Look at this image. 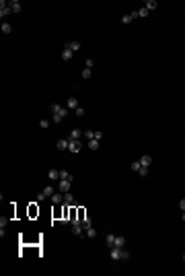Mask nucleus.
I'll use <instances>...</instances> for the list:
<instances>
[{
  "instance_id": "nucleus-10",
  "label": "nucleus",
  "mask_w": 185,
  "mask_h": 276,
  "mask_svg": "<svg viewBox=\"0 0 185 276\" xmlns=\"http://www.w3.org/2000/svg\"><path fill=\"white\" fill-rule=\"evenodd\" d=\"M56 148H58V151H68V138L58 140V142H56Z\"/></svg>"
},
{
  "instance_id": "nucleus-24",
  "label": "nucleus",
  "mask_w": 185,
  "mask_h": 276,
  "mask_svg": "<svg viewBox=\"0 0 185 276\" xmlns=\"http://www.w3.org/2000/svg\"><path fill=\"white\" fill-rule=\"evenodd\" d=\"M87 237H88V239H92V237H97V229L88 227V229H87Z\"/></svg>"
},
{
  "instance_id": "nucleus-17",
  "label": "nucleus",
  "mask_w": 185,
  "mask_h": 276,
  "mask_svg": "<svg viewBox=\"0 0 185 276\" xmlns=\"http://www.w3.org/2000/svg\"><path fill=\"white\" fill-rule=\"evenodd\" d=\"M64 48L72 49V52H78V49H80V43H78V41H68V43L64 45Z\"/></svg>"
},
{
  "instance_id": "nucleus-7",
  "label": "nucleus",
  "mask_w": 185,
  "mask_h": 276,
  "mask_svg": "<svg viewBox=\"0 0 185 276\" xmlns=\"http://www.w3.org/2000/svg\"><path fill=\"white\" fill-rule=\"evenodd\" d=\"M134 19H138V10H134V13H128V15H123V17H122V23H123V25H130Z\"/></svg>"
},
{
  "instance_id": "nucleus-36",
  "label": "nucleus",
  "mask_w": 185,
  "mask_h": 276,
  "mask_svg": "<svg viewBox=\"0 0 185 276\" xmlns=\"http://www.w3.org/2000/svg\"><path fill=\"white\" fill-rule=\"evenodd\" d=\"M183 262H185V253H183Z\"/></svg>"
},
{
  "instance_id": "nucleus-30",
  "label": "nucleus",
  "mask_w": 185,
  "mask_h": 276,
  "mask_svg": "<svg viewBox=\"0 0 185 276\" xmlns=\"http://www.w3.org/2000/svg\"><path fill=\"white\" fill-rule=\"evenodd\" d=\"M140 17H148V10L146 8H140V10H138V19H140Z\"/></svg>"
},
{
  "instance_id": "nucleus-28",
  "label": "nucleus",
  "mask_w": 185,
  "mask_h": 276,
  "mask_svg": "<svg viewBox=\"0 0 185 276\" xmlns=\"http://www.w3.org/2000/svg\"><path fill=\"white\" fill-rule=\"evenodd\" d=\"M74 115H76V118H82V115H84V109H82V107L74 109Z\"/></svg>"
},
{
  "instance_id": "nucleus-8",
  "label": "nucleus",
  "mask_w": 185,
  "mask_h": 276,
  "mask_svg": "<svg viewBox=\"0 0 185 276\" xmlns=\"http://www.w3.org/2000/svg\"><path fill=\"white\" fill-rule=\"evenodd\" d=\"M66 107H68V109H78V107H80V105H78V99L74 97V95H70V97H68V101H66Z\"/></svg>"
},
{
  "instance_id": "nucleus-19",
  "label": "nucleus",
  "mask_w": 185,
  "mask_h": 276,
  "mask_svg": "<svg viewBox=\"0 0 185 276\" xmlns=\"http://www.w3.org/2000/svg\"><path fill=\"white\" fill-rule=\"evenodd\" d=\"M140 163H142V167H148V169H150V163H152V157H148V155H144V157L140 159Z\"/></svg>"
},
{
  "instance_id": "nucleus-25",
  "label": "nucleus",
  "mask_w": 185,
  "mask_h": 276,
  "mask_svg": "<svg viewBox=\"0 0 185 276\" xmlns=\"http://www.w3.org/2000/svg\"><path fill=\"white\" fill-rule=\"evenodd\" d=\"M82 138H87V140H92V138H95V132H92V130H84Z\"/></svg>"
},
{
  "instance_id": "nucleus-27",
  "label": "nucleus",
  "mask_w": 185,
  "mask_h": 276,
  "mask_svg": "<svg viewBox=\"0 0 185 276\" xmlns=\"http://www.w3.org/2000/svg\"><path fill=\"white\" fill-rule=\"evenodd\" d=\"M91 76H92V70L91 68H84L82 70V79H91Z\"/></svg>"
},
{
  "instance_id": "nucleus-16",
  "label": "nucleus",
  "mask_w": 185,
  "mask_h": 276,
  "mask_svg": "<svg viewBox=\"0 0 185 276\" xmlns=\"http://www.w3.org/2000/svg\"><path fill=\"white\" fill-rule=\"evenodd\" d=\"M60 179H68V181H74L72 173H70V171H66V169H62V171H60Z\"/></svg>"
},
{
  "instance_id": "nucleus-5",
  "label": "nucleus",
  "mask_w": 185,
  "mask_h": 276,
  "mask_svg": "<svg viewBox=\"0 0 185 276\" xmlns=\"http://www.w3.org/2000/svg\"><path fill=\"white\" fill-rule=\"evenodd\" d=\"M10 13H12V10H10L8 2H4V0H2V2H0V17H2V21H4V17H8Z\"/></svg>"
},
{
  "instance_id": "nucleus-14",
  "label": "nucleus",
  "mask_w": 185,
  "mask_h": 276,
  "mask_svg": "<svg viewBox=\"0 0 185 276\" xmlns=\"http://www.w3.org/2000/svg\"><path fill=\"white\" fill-rule=\"evenodd\" d=\"M156 6H158V2H156V0H146V2H144V8H146L148 13H150V10H154Z\"/></svg>"
},
{
  "instance_id": "nucleus-21",
  "label": "nucleus",
  "mask_w": 185,
  "mask_h": 276,
  "mask_svg": "<svg viewBox=\"0 0 185 276\" xmlns=\"http://www.w3.org/2000/svg\"><path fill=\"white\" fill-rule=\"evenodd\" d=\"M64 202V194H54L52 196V204H62Z\"/></svg>"
},
{
  "instance_id": "nucleus-35",
  "label": "nucleus",
  "mask_w": 185,
  "mask_h": 276,
  "mask_svg": "<svg viewBox=\"0 0 185 276\" xmlns=\"http://www.w3.org/2000/svg\"><path fill=\"white\" fill-rule=\"evenodd\" d=\"M181 221H185V210H183V214H181Z\"/></svg>"
},
{
  "instance_id": "nucleus-9",
  "label": "nucleus",
  "mask_w": 185,
  "mask_h": 276,
  "mask_svg": "<svg viewBox=\"0 0 185 276\" xmlns=\"http://www.w3.org/2000/svg\"><path fill=\"white\" fill-rule=\"evenodd\" d=\"M82 134H84V130H72V132H70V136H68V140H80V138H82Z\"/></svg>"
},
{
  "instance_id": "nucleus-6",
  "label": "nucleus",
  "mask_w": 185,
  "mask_h": 276,
  "mask_svg": "<svg viewBox=\"0 0 185 276\" xmlns=\"http://www.w3.org/2000/svg\"><path fill=\"white\" fill-rule=\"evenodd\" d=\"M70 183H72V181H68V179H60V181H58V190H60L62 194L70 192Z\"/></svg>"
},
{
  "instance_id": "nucleus-22",
  "label": "nucleus",
  "mask_w": 185,
  "mask_h": 276,
  "mask_svg": "<svg viewBox=\"0 0 185 276\" xmlns=\"http://www.w3.org/2000/svg\"><path fill=\"white\" fill-rule=\"evenodd\" d=\"M2 33H4V35L12 33V27H10V23H6V21H4V23H2Z\"/></svg>"
},
{
  "instance_id": "nucleus-31",
  "label": "nucleus",
  "mask_w": 185,
  "mask_h": 276,
  "mask_svg": "<svg viewBox=\"0 0 185 276\" xmlns=\"http://www.w3.org/2000/svg\"><path fill=\"white\" fill-rule=\"evenodd\" d=\"M92 66H95V60L88 58V60H87V66H84V68H91V70H92Z\"/></svg>"
},
{
  "instance_id": "nucleus-1",
  "label": "nucleus",
  "mask_w": 185,
  "mask_h": 276,
  "mask_svg": "<svg viewBox=\"0 0 185 276\" xmlns=\"http://www.w3.org/2000/svg\"><path fill=\"white\" fill-rule=\"evenodd\" d=\"M49 109H52V114H54V124H60L62 120L68 118V114H70L68 107H62V105H58V103H52Z\"/></svg>"
},
{
  "instance_id": "nucleus-33",
  "label": "nucleus",
  "mask_w": 185,
  "mask_h": 276,
  "mask_svg": "<svg viewBox=\"0 0 185 276\" xmlns=\"http://www.w3.org/2000/svg\"><path fill=\"white\" fill-rule=\"evenodd\" d=\"M95 140H103V134L101 132H95Z\"/></svg>"
},
{
  "instance_id": "nucleus-23",
  "label": "nucleus",
  "mask_w": 185,
  "mask_h": 276,
  "mask_svg": "<svg viewBox=\"0 0 185 276\" xmlns=\"http://www.w3.org/2000/svg\"><path fill=\"white\" fill-rule=\"evenodd\" d=\"M113 241H115V235H113V233H109V235L105 237V243H107V247H113Z\"/></svg>"
},
{
  "instance_id": "nucleus-32",
  "label": "nucleus",
  "mask_w": 185,
  "mask_h": 276,
  "mask_svg": "<svg viewBox=\"0 0 185 276\" xmlns=\"http://www.w3.org/2000/svg\"><path fill=\"white\" fill-rule=\"evenodd\" d=\"M39 124H41V128H48V126H49V122H48V120H41Z\"/></svg>"
},
{
  "instance_id": "nucleus-18",
  "label": "nucleus",
  "mask_w": 185,
  "mask_h": 276,
  "mask_svg": "<svg viewBox=\"0 0 185 276\" xmlns=\"http://www.w3.org/2000/svg\"><path fill=\"white\" fill-rule=\"evenodd\" d=\"M99 146H101V140H95V138L88 140V148H91V151H99Z\"/></svg>"
},
{
  "instance_id": "nucleus-26",
  "label": "nucleus",
  "mask_w": 185,
  "mask_h": 276,
  "mask_svg": "<svg viewBox=\"0 0 185 276\" xmlns=\"http://www.w3.org/2000/svg\"><path fill=\"white\" fill-rule=\"evenodd\" d=\"M140 169H142V163L140 161H134V163H132V171H138V173H140Z\"/></svg>"
},
{
  "instance_id": "nucleus-20",
  "label": "nucleus",
  "mask_w": 185,
  "mask_h": 276,
  "mask_svg": "<svg viewBox=\"0 0 185 276\" xmlns=\"http://www.w3.org/2000/svg\"><path fill=\"white\" fill-rule=\"evenodd\" d=\"M48 177L52 179V181H60V171H56V169H52V171L48 173Z\"/></svg>"
},
{
  "instance_id": "nucleus-2",
  "label": "nucleus",
  "mask_w": 185,
  "mask_h": 276,
  "mask_svg": "<svg viewBox=\"0 0 185 276\" xmlns=\"http://www.w3.org/2000/svg\"><path fill=\"white\" fill-rule=\"evenodd\" d=\"M109 258H111L113 262H117V260H128V258H130V253H128L126 247H111V249H109Z\"/></svg>"
},
{
  "instance_id": "nucleus-13",
  "label": "nucleus",
  "mask_w": 185,
  "mask_h": 276,
  "mask_svg": "<svg viewBox=\"0 0 185 276\" xmlns=\"http://www.w3.org/2000/svg\"><path fill=\"white\" fill-rule=\"evenodd\" d=\"M8 6H10V10H12V13H21V2H19V0H10Z\"/></svg>"
},
{
  "instance_id": "nucleus-15",
  "label": "nucleus",
  "mask_w": 185,
  "mask_h": 276,
  "mask_svg": "<svg viewBox=\"0 0 185 276\" xmlns=\"http://www.w3.org/2000/svg\"><path fill=\"white\" fill-rule=\"evenodd\" d=\"M72 54H74L72 49H68V48H64V49H62V60H64V62H68V60L72 58Z\"/></svg>"
},
{
  "instance_id": "nucleus-12",
  "label": "nucleus",
  "mask_w": 185,
  "mask_h": 276,
  "mask_svg": "<svg viewBox=\"0 0 185 276\" xmlns=\"http://www.w3.org/2000/svg\"><path fill=\"white\" fill-rule=\"evenodd\" d=\"M64 202H66V204H70V206H76V200H74V196H72L70 192H66V194H64Z\"/></svg>"
},
{
  "instance_id": "nucleus-34",
  "label": "nucleus",
  "mask_w": 185,
  "mask_h": 276,
  "mask_svg": "<svg viewBox=\"0 0 185 276\" xmlns=\"http://www.w3.org/2000/svg\"><path fill=\"white\" fill-rule=\"evenodd\" d=\"M179 208H181V210H185V198H183V200L179 202Z\"/></svg>"
},
{
  "instance_id": "nucleus-29",
  "label": "nucleus",
  "mask_w": 185,
  "mask_h": 276,
  "mask_svg": "<svg viewBox=\"0 0 185 276\" xmlns=\"http://www.w3.org/2000/svg\"><path fill=\"white\" fill-rule=\"evenodd\" d=\"M4 227H6V221L2 218V221H0V235L2 237H4Z\"/></svg>"
},
{
  "instance_id": "nucleus-11",
  "label": "nucleus",
  "mask_w": 185,
  "mask_h": 276,
  "mask_svg": "<svg viewBox=\"0 0 185 276\" xmlns=\"http://www.w3.org/2000/svg\"><path fill=\"white\" fill-rule=\"evenodd\" d=\"M113 247H126V237H119L115 235V241H113ZM111 249V247H109Z\"/></svg>"
},
{
  "instance_id": "nucleus-3",
  "label": "nucleus",
  "mask_w": 185,
  "mask_h": 276,
  "mask_svg": "<svg viewBox=\"0 0 185 276\" xmlns=\"http://www.w3.org/2000/svg\"><path fill=\"white\" fill-rule=\"evenodd\" d=\"M54 194H56V192H54V186H45L43 190L37 194V202H43L45 198H52Z\"/></svg>"
},
{
  "instance_id": "nucleus-4",
  "label": "nucleus",
  "mask_w": 185,
  "mask_h": 276,
  "mask_svg": "<svg viewBox=\"0 0 185 276\" xmlns=\"http://www.w3.org/2000/svg\"><path fill=\"white\" fill-rule=\"evenodd\" d=\"M82 148V140H68V151L70 153H78Z\"/></svg>"
}]
</instances>
